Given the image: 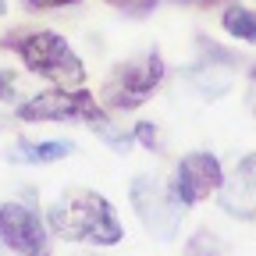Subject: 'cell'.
Returning a JSON list of instances; mask_svg holds the SVG:
<instances>
[{
  "label": "cell",
  "mask_w": 256,
  "mask_h": 256,
  "mask_svg": "<svg viewBox=\"0 0 256 256\" xmlns=\"http://www.w3.org/2000/svg\"><path fill=\"white\" fill-rule=\"evenodd\" d=\"M4 46L18 50L25 68L32 75L54 82L57 89H82V82H86L82 57L68 46L64 36H57V32H28V36H18V40L8 36Z\"/></svg>",
  "instance_id": "obj_2"
},
{
  "label": "cell",
  "mask_w": 256,
  "mask_h": 256,
  "mask_svg": "<svg viewBox=\"0 0 256 256\" xmlns=\"http://www.w3.org/2000/svg\"><path fill=\"white\" fill-rule=\"evenodd\" d=\"M188 256H220L224 252V246H220V238L217 235H210V232H196V238L188 242V249H185Z\"/></svg>",
  "instance_id": "obj_12"
},
{
  "label": "cell",
  "mask_w": 256,
  "mask_h": 256,
  "mask_svg": "<svg viewBox=\"0 0 256 256\" xmlns=\"http://www.w3.org/2000/svg\"><path fill=\"white\" fill-rule=\"evenodd\" d=\"M18 118L22 121H89V124H100L107 114H104V104L96 100L92 92L86 89H46V92H36L18 107Z\"/></svg>",
  "instance_id": "obj_5"
},
{
  "label": "cell",
  "mask_w": 256,
  "mask_h": 256,
  "mask_svg": "<svg viewBox=\"0 0 256 256\" xmlns=\"http://www.w3.org/2000/svg\"><path fill=\"white\" fill-rule=\"evenodd\" d=\"M11 86H14V75H11V72H0V96H8Z\"/></svg>",
  "instance_id": "obj_15"
},
{
  "label": "cell",
  "mask_w": 256,
  "mask_h": 256,
  "mask_svg": "<svg viewBox=\"0 0 256 256\" xmlns=\"http://www.w3.org/2000/svg\"><path fill=\"white\" fill-rule=\"evenodd\" d=\"M164 82V57L156 50H146L132 60H124L114 68V75L104 86L100 104L114 107V110H136L146 104V96Z\"/></svg>",
  "instance_id": "obj_3"
},
{
  "label": "cell",
  "mask_w": 256,
  "mask_h": 256,
  "mask_svg": "<svg viewBox=\"0 0 256 256\" xmlns=\"http://www.w3.org/2000/svg\"><path fill=\"white\" fill-rule=\"evenodd\" d=\"M132 136H136V142H142L146 150H156V124H153V121H139V124L132 128Z\"/></svg>",
  "instance_id": "obj_13"
},
{
  "label": "cell",
  "mask_w": 256,
  "mask_h": 256,
  "mask_svg": "<svg viewBox=\"0 0 256 256\" xmlns=\"http://www.w3.org/2000/svg\"><path fill=\"white\" fill-rule=\"evenodd\" d=\"M217 200H220L224 214H232V217H242V220L256 217V153L238 160L235 178L220 185Z\"/></svg>",
  "instance_id": "obj_9"
},
{
  "label": "cell",
  "mask_w": 256,
  "mask_h": 256,
  "mask_svg": "<svg viewBox=\"0 0 256 256\" xmlns=\"http://www.w3.org/2000/svg\"><path fill=\"white\" fill-rule=\"evenodd\" d=\"M132 206L142 220V228L156 238V242H174L178 228H182V200L174 196V188H168L153 174H136L128 185Z\"/></svg>",
  "instance_id": "obj_4"
},
{
  "label": "cell",
  "mask_w": 256,
  "mask_h": 256,
  "mask_svg": "<svg viewBox=\"0 0 256 256\" xmlns=\"http://www.w3.org/2000/svg\"><path fill=\"white\" fill-rule=\"evenodd\" d=\"M46 220L60 238L86 246H118L124 235L110 200L92 188H68L64 196H57L46 210Z\"/></svg>",
  "instance_id": "obj_1"
},
{
  "label": "cell",
  "mask_w": 256,
  "mask_h": 256,
  "mask_svg": "<svg viewBox=\"0 0 256 256\" xmlns=\"http://www.w3.org/2000/svg\"><path fill=\"white\" fill-rule=\"evenodd\" d=\"M72 142H14L8 150L11 164H25V168H43V164H57V160L72 156Z\"/></svg>",
  "instance_id": "obj_10"
},
{
  "label": "cell",
  "mask_w": 256,
  "mask_h": 256,
  "mask_svg": "<svg viewBox=\"0 0 256 256\" xmlns=\"http://www.w3.org/2000/svg\"><path fill=\"white\" fill-rule=\"evenodd\" d=\"M200 43H203L206 60L196 64V68H188V86L196 89L200 96H206V100H217V96H224V92L235 86V72H232L235 57L224 54V50H217V46H210L206 40H200Z\"/></svg>",
  "instance_id": "obj_8"
},
{
  "label": "cell",
  "mask_w": 256,
  "mask_h": 256,
  "mask_svg": "<svg viewBox=\"0 0 256 256\" xmlns=\"http://www.w3.org/2000/svg\"><path fill=\"white\" fill-rule=\"evenodd\" d=\"M220 25L228 36L242 40V43H256V11L242 8V4H232L228 11L220 14Z\"/></svg>",
  "instance_id": "obj_11"
},
{
  "label": "cell",
  "mask_w": 256,
  "mask_h": 256,
  "mask_svg": "<svg viewBox=\"0 0 256 256\" xmlns=\"http://www.w3.org/2000/svg\"><path fill=\"white\" fill-rule=\"evenodd\" d=\"M25 4L32 11H50V8H72V4H78V0H25Z\"/></svg>",
  "instance_id": "obj_14"
},
{
  "label": "cell",
  "mask_w": 256,
  "mask_h": 256,
  "mask_svg": "<svg viewBox=\"0 0 256 256\" xmlns=\"http://www.w3.org/2000/svg\"><path fill=\"white\" fill-rule=\"evenodd\" d=\"M107 4H128V0H107Z\"/></svg>",
  "instance_id": "obj_17"
},
{
  "label": "cell",
  "mask_w": 256,
  "mask_h": 256,
  "mask_svg": "<svg viewBox=\"0 0 256 256\" xmlns=\"http://www.w3.org/2000/svg\"><path fill=\"white\" fill-rule=\"evenodd\" d=\"M220 185H224V171H220V160L214 153L196 150V153H185L178 160L174 196L182 200V206H192V203L210 200L214 192H220Z\"/></svg>",
  "instance_id": "obj_7"
},
{
  "label": "cell",
  "mask_w": 256,
  "mask_h": 256,
  "mask_svg": "<svg viewBox=\"0 0 256 256\" xmlns=\"http://www.w3.org/2000/svg\"><path fill=\"white\" fill-rule=\"evenodd\" d=\"M249 107H252V114H256V92H252V104H249Z\"/></svg>",
  "instance_id": "obj_16"
},
{
  "label": "cell",
  "mask_w": 256,
  "mask_h": 256,
  "mask_svg": "<svg viewBox=\"0 0 256 256\" xmlns=\"http://www.w3.org/2000/svg\"><path fill=\"white\" fill-rule=\"evenodd\" d=\"M0 242L18 256H50V235L43 217L25 203H0Z\"/></svg>",
  "instance_id": "obj_6"
},
{
  "label": "cell",
  "mask_w": 256,
  "mask_h": 256,
  "mask_svg": "<svg viewBox=\"0 0 256 256\" xmlns=\"http://www.w3.org/2000/svg\"><path fill=\"white\" fill-rule=\"evenodd\" d=\"M4 11H8V4H4V0H0V14H4Z\"/></svg>",
  "instance_id": "obj_18"
}]
</instances>
